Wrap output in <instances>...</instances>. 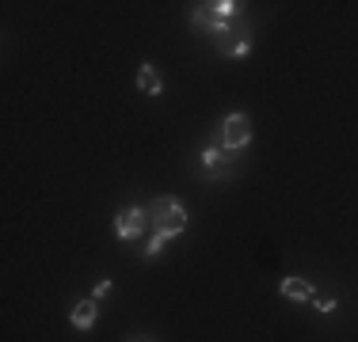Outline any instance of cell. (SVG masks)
I'll return each instance as SVG.
<instances>
[{
	"instance_id": "1",
	"label": "cell",
	"mask_w": 358,
	"mask_h": 342,
	"mask_svg": "<svg viewBox=\"0 0 358 342\" xmlns=\"http://www.w3.org/2000/svg\"><path fill=\"white\" fill-rule=\"evenodd\" d=\"M149 225H152V232H160V236H179L187 228V209L179 205L172 194H164V198H157L149 205Z\"/></svg>"
},
{
	"instance_id": "2",
	"label": "cell",
	"mask_w": 358,
	"mask_h": 342,
	"mask_svg": "<svg viewBox=\"0 0 358 342\" xmlns=\"http://www.w3.org/2000/svg\"><path fill=\"white\" fill-rule=\"evenodd\" d=\"M221 149L225 152H241L244 144L252 141V118L248 114H229L225 122H221Z\"/></svg>"
},
{
	"instance_id": "3",
	"label": "cell",
	"mask_w": 358,
	"mask_h": 342,
	"mask_svg": "<svg viewBox=\"0 0 358 342\" xmlns=\"http://www.w3.org/2000/svg\"><path fill=\"white\" fill-rule=\"evenodd\" d=\"M145 228H152V225H149V209H141V205H134V209H126L115 217V236L118 239H134V236H141Z\"/></svg>"
},
{
	"instance_id": "4",
	"label": "cell",
	"mask_w": 358,
	"mask_h": 342,
	"mask_svg": "<svg viewBox=\"0 0 358 342\" xmlns=\"http://www.w3.org/2000/svg\"><path fill=\"white\" fill-rule=\"evenodd\" d=\"M96 312H99V308H96V297H88V301H76V304H73V315H69L73 327L88 331L92 323H96Z\"/></svg>"
},
{
	"instance_id": "5",
	"label": "cell",
	"mask_w": 358,
	"mask_h": 342,
	"mask_svg": "<svg viewBox=\"0 0 358 342\" xmlns=\"http://www.w3.org/2000/svg\"><path fill=\"white\" fill-rule=\"evenodd\" d=\"M278 289H282V297H289V301H313V297H317V289H313L305 278H282Z\"/></svg>"
},
{
	"instance_id": "6",
	"label": "cell",
	"mask_w": 358,
	"mask_h": 342,
	"mask_svg": "<svg viewBox=\"0 0 358 342\" xmlns=\"http://www.w3.org/2000/svg\"><path fill=\"white\" fill-rule=\"evenodd\" d=\"M138 88L145 96H160V91H164V80H160V73L152 65H141L138 68Z\"/></svg>"
},
{
	"instance_id": "7",
	"label": "cell",
	"mask_w": 358,
	"mask_h": 342,
	"mask_svg": "<svg viewBox=\"0 0 358 342\" xmlns=\"http://www.w3.org/2000/svg\"><path fill=\"white\" fill-rule=\"evenodd\" d=\"M241 8L236 0H214V4H206V12L214 15V20H241Z\"/></svg>"
},
{
	"instance_id": "8",
	"label": "cell",
	"mask_w": 358,
	"mask_h": 342,
	"mask_svg": "<svg viewBox=\"0 0 358 342\" xmlns=\"http://www.w3.org/2000/svg\"><path fill=\"white\" fill-rule=\"evenodd\" d=\"M160 247H164V236H160V232H152L149 247H145V259H157V255H160Z\"/></svg>"
},
{
	"instance_id": "9",
	"label": "cell",
	"mask_w": 358,
	"mask_h": 342,
	"mask_svg": "<svg viewBox=\"0 0 358 342\" xmlns=\"http://www.w3.org/2000/svg\"><path fill=\"white\" fill-rule=\"evenodd\" d=\"M313 304H317V312H336V301H331V297H313Z\"/></svg>"
},
{
	"instance_id": "10",
	"label": "cell",
	"mask_w": 358,
	"mask_h": 342,
	"mask_svg": "<svg viewBox=\"0 0 358 342\" xmlns=\"http://www.w3.org/2000/svg\"><path fill=\"white\" fill-rule=\"evenodd\" d=\"M107 293H110V278H99V281H96V289H92V297L99 301V297H107Z\"/></svg>"
},
{
	"instance_id": "11",
	"label": "cell",
	"mask_w": 358,
	"mask_h": 342,
	"mask_svg": "<svg viewBox=\"0 0 358 342\" xmlns=\"http://www.w3.org/2000/svg\"><path fill=\"white\" fill-rule=\"evenodd\" d=\"M130 342H152V339H130Z\"/></svg>"
}]
</instances>
